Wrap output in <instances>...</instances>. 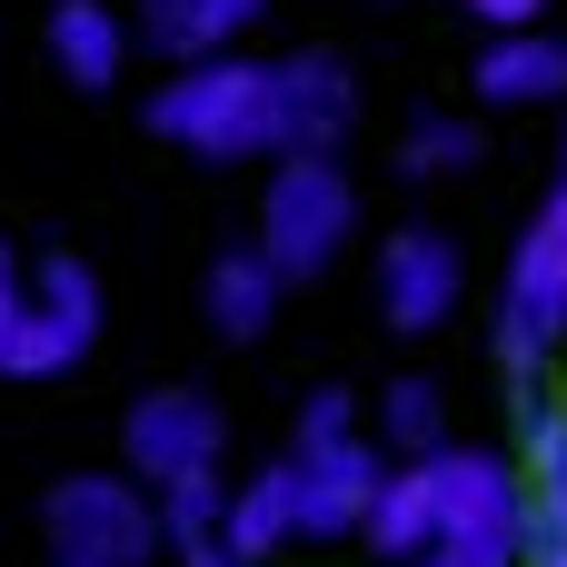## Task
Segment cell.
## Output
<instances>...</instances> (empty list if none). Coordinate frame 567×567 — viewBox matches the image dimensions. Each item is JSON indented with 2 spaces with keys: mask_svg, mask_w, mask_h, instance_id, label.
I'll return each instance as SVG.
<instances>
[{
  "mask_svg": "<svg viewBox=\"0 0 567 567\" xmlns=\"http://www.w3.org/2000/svg\"><path fill=\"white\" fill-rule=\"evenodd\" d=\"M140 120L189 159H279V60H249V50L179 60L140 100Z\"/></svg>",
  "mask_w": 567,
  "mask_h": 567,
  "instance_id": "cell-1",
  "label": "cell"
},
{
  "mask_svg": "<svg viewBox=\"0 0 567 567\" xmlns=\"http://www.w3.org/2000/svg\"><path fill=\"white\" fill-rule=\"evenodd\" d=\"M259 249H269V269L299 289V279H329L339 259H349V239H359V179L339 169V150H289V159H269V189H259V229H249Z\"/></svg>",
  "mask_w": 567,
  "mask_h": 567,
  "instance_id": "cell-2",
  "label": "cell"
},
{
  "mask_svg": "<svg viewBox=\"0 0 567 567\" xmlns=\"http://www.w3.org/2000/svg\"><path fill=\"white\" fill-rule=\"evenodd\" d=\"M40 538L60 567H150L169 558L159 538V498L130 478V468H80L40 498Z\"/></svg>",
  "mask_w": 567,
  "mask_h": 567,
  "instance_id": "cell-3",
  "label": "cell"
},
{
  "mask_svg": "<svg viewBox=\"0 0 567 567\" xmlns=\"http://www.w3.org/2000/svg\"><path fill=\"white\" fill-rule=\"evenodd\" d=\"M90 349H100V279L90 259L50 249L20 289V319L0 329V379H70Z\"/></svg>",
  "mask_w": 567,
  "mask_h": 567,
  "instance_id": "cell-4",
  "label": "cell"
},
{
  "mask_svg": "<svg viewBox=\"0 0 567 567\" xmlns=\"http://www.w3.org/2000/svg\"><path fill=\"white\" fill-rule=\"evenodd\" d=\"M219 458H229V419H219L209 389H150V399H130V419H120V468H130L150 498L179 488V478H219Z\"/></svg>",
  "mask_w": 567,
  "mask_h": 567,
  "instance_id": "cell-5",
  "label": "cell"
},
{
  "mask_svg": "<svg viewBox=\"0 0 567 567\" xmlns=\"http://www.w3.org/2000/svg\"><path fill=\"white\" fill-rule=\"evenodd\" d=\"M488 339H498L508 379H538V369L558 359V339H567V249L538 229V219H528L518 249H508V279H498V319H488Z\"/></svg>",
  "mask_w": 567,
  "mask_h": 567,
  "instance_id": "cell-6",
  "label": "cell"
},
{
  "mask_svg": "<svg viewBox=\"0 0 567 567\" xmlns=\"http://www.w3.org/2000/svg\"><path fill=\"white\" fill-rule=\"evenodd\" d=\"M369 289H379V319H389L399 339L449 329V309H458V289H468L458 239H449V229H429V219L389 229V239H379V259H369Z\"/></svg>",
  "mask_w": 567,
  "mask_h": 567,
  "instance_id": "cell-7",
  "label": "cell"
},
{
  "mask_svg": "<svg viewBox=\"0 0 567 567\" xmlns=\"http://www.w3.org/2000/svg\"><path fill=\"white\" fill-rule=\"evenodd\" d=\"M429 498H439V538H518L528 548V468L508 449H439Z\"/></svg>",
  "mask_w": 567,
  "mask_h": 567,
  "instance_id": "cell-8",
  "label": "cell"
},
{
  "mask_svg": "<svg viewBox=\"0 0 567 567\" xmlns=\"http://www.w3.org/2000/svg\"><path fill=\"white\" fill-rule=\"evenodd\" d=\"M299 468V538H359L369 528V498L389 478L379 439H339V449H289Z\"/></svg>",
  "mask_w": 567,
  "mask_h": 567,
  "instance_id": "cell-9",
  "label": "cell"
},
{
  "mask_svg": "<svg viewBox=\"0 0 567 567\" xmlns=\"http://www.w3.org/2000/svg\"><path fill=\"white\" fill-rule=\"evenodd\" d=\"M359 130V70L339 50H289L279 60V159L289 150H339Z\"/></svg>",
  "mask_w": 567,
  "mask_h": 567,
  "instance_id": "cell-10",
  "label": "cell"
},
{
  "mask_svg": "<svg viewBox=\"0 0 567 567\" xmlns=\"http://www.w3.org/2000/svg\"><path fill=\"white\" fill-rule=\"evenodd\" d=\"M40 40H50V70H60L70 90H120L140 30H130V10H110V0H50Z\"/></svg>",
  "mask_w": 567,
  "mask_h": 567,
  "instance_id": "cell-11",
  "label": "cell"
},
{
  "mask_svg": "<svg viewBox=\"0 0 567 567\" xmlns=\"http://www.w3.org/2000/svg\"><path fill=\"white\" fill-rule=\"evenodd\" d=\"M468 90H478L488 110H558L567 100V40L548 20H538V30H498V40L478 50Z\"/></svg>",
  "mask_w": 567,
  "mask_h": 567,
  "instance_id": "cell-12",
  "label": "cell"
},
{
  "mask_svg": "<svg viewBox=\"0 0 567 567\" xmlns=\"http://www.w3.org/2000/svg\"><path fill=\"white\" fill-rule=\"evenodd\" d=\"M269 20V0H130V30L179 70V60H219Z\"/></svg>",
  "mask_w": 567,
  "mask_h": 567,
  "instance_id": "cell-13",
  "label": "cell"
},
{
  "mask_svg": "<svg viewBox=\"0 0 567 567\" xmlns=\"http://www.w3.org/2000/svg\"><path fill=\"white\" fill-rule=\"evenodd\" d=\"M279 299H289V279L269 269V249H259V239L209 249V269H199V309H209V329H219V339H269Z\"/></svg>",
  "mask_w": 567,
  "mask_h": 567,
  "instance_id": "cell-14",
  "label": "cell"
},
{
  "mask_svg": "<svg viewBox=\"0 0 567 567\" xmlns=\"http://www.w3.org/2000/svg\"><path fill=\"white\" fill-rule=\"evenodd\" d=\"M289 538H299V468H289V458H269V468H249V478L229 488L219 548H229V558H249V567H269Z\"/></svg>",
  "mask_w": 567,
  "mask_h": 567,
  "instance_id": "cell-15",
  "label": "cell"
},
{
  "mask_svg": "<svg viewBox=\"0 0 567 567\" xmlns=\"http://www.w3.org/2000/svg\"><path fill=\"white\" fill-rule=\"evenodd\" d=\"M369 439H379L389 468H429L439 449H458V439H449V389H439V379H389L379 409H369Z\"/></svg>",
  "mask_w": 567,
  "mask_h": 567,
  "instance_id": "cell-16",
  "label": "cell"
},
{
  "mask_svg": "<svg viewBox=\"0 0 567 567\" xmlns=\"http://www.w3.org/2000/svg\"><path fill=\"white\" fill-rule=\"evenodd\" d=\"M369 558L389 567H419L429 548H439V498H429V468H389L379 478V498H369Z\"/></svg>",
  "mask_w": 567,
  "mask_h": 567,
  "instance_id": "cell-17",
  "label": "cell"
},
{
  "mask_svg": "<svg viewBox=\"0 0 567 567\" xmlns=\"http://www.w3.org/2000/svg\"><path fill=\"white\" fill-rule=\"evenodd\" d=\"M458 169H478V120L419 110L409 140H399V179H409V189H439V179H458Z\"/></svg>",
  "mask_w": 567,
  "mask_h": 567,
  "instance_id": "cell-18",
  "label": "cell"
},
{
  "mask_svg": "<svg viewBox=\"0 0 567 567\" xmlns=\"http://www.w3.org/2000/svg\"><path fill=\"white\" fill-rule=\"evenodd\" d=\"M219 518H229V488H219V478H179V488H159V538H169V558L219 548Z\"/></svg>",
  "mask_w": 567,
  "mask_h": 567,
  "instance_id": "cell-19",
  "label": "cell"
},
{
  "mask_svg": "<svg viewBox=\"0 0 567 567\" xmlns=\"http://www.w3.org/2000/svg\"><path fill=\"white\" fill-rule=\"evenodd\" d=\"M508 429H518V458H528V478L567 458V409L538 389V379H518V389H508Z\"/></svg>",
  "mask_w": 567,
  "mask_h": 567,
  "instance_id": "cell-20",
  "label": "cell"
},
{
  "mask_svg": "<svg viewBox=\"0 0 567 567\" xmlns=\"http://www.w3.org/2000/svg\"><path fill=\"white\" fill-rule=\"evenodd\" d=\"M339 439H369V409H359L349 389H309V409H299V439H289V449H339Z\"/></svg>",
  "mask_w": 567,
  "mask_h": 567,
  "instance_id": "cell-21",
  "label": "cell"
},
{
  "mask_svg": "<svg viewBox=\"0 0 567 567\" xmlns=\"http://www.w3.org/2000/svg\"><path fill=\"white\" fill-rule=\"evenodd\" d=\"M419 567H528V548L518 538H439Z\"/></svg>",
  "mask_w": 567,
  "mask_h": 567,
  "instance_id": "cell-22",
  "label": "cell"
},
{
  "mask_svg": "<svg viewBox=\"0 0 567 567\" xmlns=\"http://www.w3.org/2000/svg\"><path fill=\"white\" fill-rule=\"evenodd\" d=\"M458 10H468L488 40H498V30H538V20H548V0H458Z\"/></svg>",
  "mask_w": 567,
  "mask_h": 567,
  "instance_id": "cell-23",
  "label": "cell"
},
{
  "mask_svg": "<svg viewBox=\"0 0 567 567\" xmlns=\"http://www.w3.org/2000/svg\"><path fill=\"white\" fill-rule=\"evenodd\" d=\"M20 289H30V279H20V259H10V239H0V329L20 319Z\"/></svg>",
  "mask_w": 567,
  "mask_h": 567,
  "instance_id": "cell-24",
  "label": "cell"
},
{
  "mask_svg": "<svg viewBox=\"0 0 567 567\" xmlns=\"http://www.w3.org/2000/svg\"><path fill=\"white\" fill-rule=\"evenodd\" d=\"M538 229H548V239H558V249H567V179H558V189H548V209H538Z\"/></svg>",
  "mask_w": 567,
  "mask_h": 567,
  "instance_id": "cell-25",
  "label": "cell"
},
{
  "mask_svg": "<svg viewBox=\"0 0 567 567\" xmlns=\"http://www.w3.org/2000/svg\"><path fill=\"white\" fill-rule=\"evenodd\" d=\"M179 567H249V558H229V548H189Z\"/></svg>",
  "mask_w": 567,
  "mask_h": 567,
  "instance_id": "cell-26",
  "label": "cell"
},
{
  "mask_svg": "<svg viewBox=\"0 0 567 567\" xmlns=\"http://www.w3.org/2000/svg\"><path fill=\"white\" fill-rule=\"evenodd\" d=\"M558 179H567V140H558Z\"/></svg>",
  "mask_w": 567,
  "mask_h": 567,
  "instance_id": "cell-27",
  "label": "cell"
},
{
  "mask_svg": "<svg viewBox=\"0 0 567 567\" xmlns=\"http://www.w3.org/2000/svg\"><path fill=\"white\" fill-rule=\"evenodd\" d=\"M50 567H60V558H50Z\"/></svg>",
  "mask_w": 567,
  "mask_h": 567,
  "instance_id": "cell-28",
  "label": "cell"
}]
</instances>
